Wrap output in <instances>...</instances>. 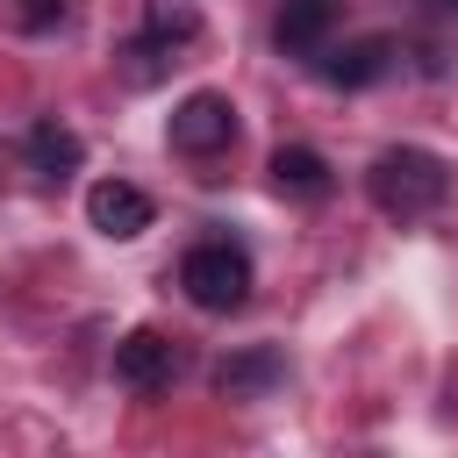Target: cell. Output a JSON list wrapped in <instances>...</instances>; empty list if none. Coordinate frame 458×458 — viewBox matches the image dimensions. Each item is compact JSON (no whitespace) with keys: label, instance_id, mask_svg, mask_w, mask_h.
Segmentation results:
<instances>
[{"label":"cell","instance_id":"obj_5","mask_svg":"<svg viewBox=\"0 0 458 458\" xmlns=\"http://www.w3.org/2000/svg\"><path fill=\"white\" fill-rule=\"evenodd\" d=\"M86 222H93L100 236L129 243V236H143V229H150V193H143V186H129V179H100V186L86 193Z\"/></svg>","mask_w":458,"mask_h":458},{"label":"cell","instance_id":"obj_11","mask_svg":"<svg viewBox=\"0 0 458 458\" xmlns=\"http://www.w3.org/2000/svg\"><path fill=\"white\" fill-rule=\"evenodd\" d=\"M143 36L150 43H186V36H200V7L193 0H143Z\"/></svg>","mask_w":458,"mask_h":458},{"label":"cell","instance_id":"obj_13","mask_svg":"<svg viewBox=\"0 0 458 458\" xmlns=\"http://www.w3.org/2000/svg\"><path fill=\"white\" fill-rule=\"evenodd\" d=\"M429 7H444V14H458V0H429Z\"/></svg>","mask_w":458,"mask_h":458},{"label":"cell","instance_id":"obj_4","mask_svg":"<svg viewBox=\"0 0 458 458\" xmlns=\"http://www.w3.org/2000/svg\"><path fill=\"white\" fill-rule=\"evenodd\" d=\"M114 379H122L129 394H165V386L179 379V351H172V336H157V329H129V336L114 344Z\"/></svg>","mask_w":458,"mask_h":458},{"label":"cell","instance_id":"obj_8","mask_svg":"<svg viewBox=\"0 0 458 458\" xmlns=\"http://www.w3.org/2000/svg\"><path fill=\"white\" fill-rule=\"evenodd\" d=\"M272 186H279L286 200H322L336 179H329V157H322V150H308V143H279V150H272Z\"/></svg>","mask_w":458,"mask_h":458},{"label":"cell","instance_id":"obj_7","mask_svg":"<svg viewBox=\"0 0 458 458\" xmlns=\"http://www.w3.org/2000/svg\"><path fill=\"white\" fill-rule=\"evenodd\" d=\"M336 0H279V14H272V36H279V50H293V57H315L322 43H329V29H336Z\"/></svg>","mask_w":458,"mask_h":458},{"label":"cell","instance_id":"obj_6","mask_svg":"<svg viewBox=\"0 0 458 458\" xmlns=\"http://www.w3.org/2000/svg\"><path fill=\"white\" fill-rule=\"evenodd\" d=\"M279 379H286V358H279L272 344H250V351L222 358V372H215L222 401H265V394H272Z\"/></svg>","mask_w":458,"mask_h":458},{"label":"cell","instance_id":"obj_3","mask_svg":"<svg viewBox=\"0 0 458 458\" xmlns=\"http://www.w3.org/2000/svg\"><path fill=\"white\" fill-rule=\"evenodd\" d=\"M229 143H236V107H229V93H186V100L172 107V150L215 157V150H229Z\"/></svg>","mask_w":458,"mask_h":458},{"label":"cell","instance_id":"obj_10","mask_svg":"<svg viewBox=\"0 0 458 458\" xmlns=\"http://www.w3.org/2000/svg\"><path fill=\"white\" fill-rule=\"evenodd\" d=\"M79 157H86V143H79V129H64L57 114H43V122L29 129V165H36L43 179H64V172H79Z\"/></svg>","mask_w":458,"mask_h":458},{"label":"cell","instance_id":"obj_1","mask_svg":"<svg viewBox=\"0 0 458 458\" xmlns=\"http://www.w3.org/2000/svg\"><path fill=\"white\" fill-rule=\"evenodd\" d=\"M365 193H372V208H379V215L415 222V215H429V208L451 193V172H444V157H437V150H422V143H394V150H379V157H372Z\"/></svg>","mask_w":458,"mask_h":458},{"label":"cell","instance_id":"obj_2","mask_svg":"<svg viewBox=\"0 0 458 458\" xmlns=\"http://www.w3.org/2000/svg\"><path fill=\"white\" fill-rule=\"evenodd\" d=\"M179 286H186V301H193V308L229 315V308H243V301H250V258H243L236 243H193V250H186V265H179Z\"/></svg>","mask_w":458,"mask_h":458},{"label":"cell","instance_id":"obj_9","mask_svg":"<svg viewBox=\"0 0 458 458\" xmlns=\"http://www.w3.org/2000/svg\"><path fill=\"white\" fill-rule=\"evenodd\" d=\"M386 64H394V43H386V36H358V43H344L336 57H322V79H329V86H372Z\"/></svg>","mask_w":458,"mask_h":458},{"label":"cell","instance_id":"obj_12","mask_svg":"<svg viewBox=\"0 0 458 458\" xmlns=\"http://www.w3.org/2000/svg\"><path fill=\"white\" fill-rule=\"evenodd\" d=\"M57 14H64V0H21V21H36V29L57 21Z\"/></svg>","mask_w":458,"mask_h":458}]
</instances>
